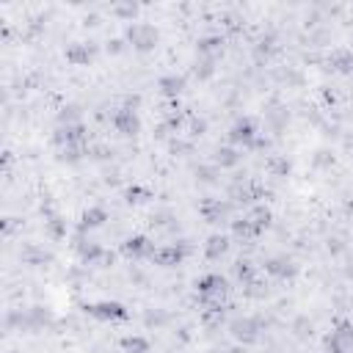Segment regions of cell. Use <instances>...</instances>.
<instances>
[{
    "mask_svg": "<svg viewBox=\"0 0 353 353\" xmlns=\"http://www.w3.org/2000/svg\"><path fill=\"white\" fill-rule=\"evenodd\" d=\"M102 221H105V213H102V210H91V213H86V224L97 226V224H102Z\"/></svg>",
    "mask_w": 353,
    "mask_h": 353,
    "instance_id": "obj_5",
    "label": "cell"
},
{
    "mask_svg": "<svg viewBox=\"0 0 353 353\" xmlns=\"http://www.w3.org/2000/svg\"><path fill=\"white\" fill-rule=\"evenodd\" d=\"M199 290L202 293H224V279H218V276H207V279H202L199 282Z\"/></svg>",
    "mask_w": 353,
    "mask_h": 353,
    "instance_id": "obj_1",
    "label": "cell"
},
{
    "mask_svg": "<svg viewBox=\"0 0 353 353\" xmlns=\"http://www.w3.org/2000/svg\"><path fill=\"white\" fill-rule=\"evenodd\" d=\"M218 163L232 166V163H237V157H235V152H232V149H221V152H218Z\"/></svg>",
    "mask_w": 353,
    "mask_h": 353,
    "instance_id": "obj_4",
    "label": "cell"
},
{
    "mask_svg": "<svg viewBox=\"0 0 353 353\" xmlns=\"http://www.w3.org/2000/svg\"><path fill=\"white\" fill-rule=\"evenodd\" d=\"M251 138H254V130H251L249 121H240V124L232 130V141H251Z\"/></svg>",
    "mask_w": 353,
    "mask_h": 353,
    "instance_id": "obj_2",
    "label": "cell"
},
{
    "mask_svg": "<svg viewBox=\"0 0 353 353\" xmlns=\"http://www.w3.org/2000/svg\"><path fill=\"white\" fill-rule=\"evenodd\" d=\"M160 259H163V262H174V259L180 262V251H177V249H168V251H163V254H160Z\"/></svg>",
    "mask_w": 353,
    "mask_h": 353,
    "instance_id": "obj_7",
    "label": "cell"
},
{
    "mask_svg": "<svg viewBox=\"0 0 353 353\" xmlns=\"http://www.w3.org/2000/svg\"><path fill=\"white\" fill-rule=\"evenodd\" d=\"M224 251H226V240H224V237H213V240H210V249H207L210 257H218V254H224Z\"/></svg>",
    "mask_w": 353,
    "mask_h": 353,
    "instance_id": "obj_3",
    "label": "cell"
},
{
    "mask_svg": "<svg viewBox=\"0 0 353 353\" xmlns=\"http://www.w3.org/2000/svg\"><path fill=\"white\" fill-rule=\"evenodd\" d=\"M124 345H127L130 351H133V348H135V351H147V342H141V339H133V336H130V339H124Z\"/></svg>",
    "mask_w": 353,
    "mask_h": 353,
    "instance_id": "obj_8",
    "label": "cell"
},
{
    "mask_svg": "<svg viewBox=\"0 0 353 353\" xmlns=\"http://www.w3.org/2000/svg\"><path fill=\"white\" fill-rule=\"evenodd\" d=\"M163 86H166V91H168V94H174V91H180V88H182V80L180 78H177V80L168 78V80H163Z\"/></svg>",
    "mask_w": 353,
    "mask_h": 353,
    "instance_id": "obj_6",
    "label": "cell"
}]
</instances>
